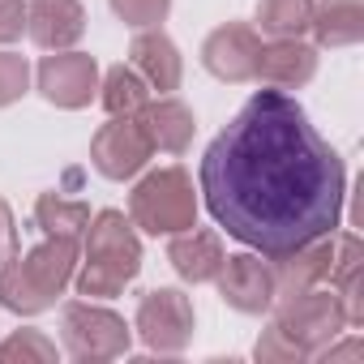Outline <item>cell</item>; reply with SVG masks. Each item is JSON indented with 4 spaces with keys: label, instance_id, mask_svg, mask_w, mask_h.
<instances>
[{
    "label": "cell",
    "instance_id": "6da1fadb",
    "mask_svg": "<svg viewBox=\"0 0 364 364\" xmlns=\"http://www.w3.org/2000/svg\"><path fill=\"white\" fill-rule=\"evenodd\" d=\"M210 219L253 253H287L334 236L347 198L338 150L287 90H257L202 154Z\"/></svg>",
    "mask_w": 364,
    "mask_h": 364
},
{
    "label": "cell",
    "instance_id": "7a4b0ae2",
    "mask_svg": "<svg viewBox=\"0 0 364 364\" xmlns=\"http://www.w3.org/2000/svg\"><path fill=\"white\" fill-rule=\"evenodd\" d=\"M141 270V240L133 232V219L120 210H99L86 223L82 257L73 270V287L82 300H112L120 296Z\"/></svg>",
    "mask_w": 364,
    "mask_h": 364
},
{
    "label": "cell",
    "instance_id": "3957f363",
    "mask_svg": "<svg viewBox=\"0 0 364 364\" xmlns=\"http://www.w3.org/2000/svg\"><path fill=\"white\" fill-rule=\"evenodd\" d=\"M77 257H82V245L60 236H43L35 249L5 257L0 262V304L22 317L52 309L56 296H65V287L73 283Z\"/></svg>",
    "mask_w": 364,
    "mask_h": 364
},
{
    "label": "cell",
    "instance_id": "277c9868",
    "mask_svg": "<svg viewBox=\"0 0 364 364\" xmlns=\"http://www.w3.org/2000/svg\"><path fill=\"white\" fill-rule=\"evenodd\" d=\"M129 219L133 228L150 236H176L189 232L198 223V193H193V176L185 167H159L146 171L133 193H129Z\"/></svg>",
    "mask_w": 364,
    "mask_h": 364
},
{
    "label": "cell",
    "instance_id": "5b68a950",
    "mask_svg": "<svg viewBox=\"0 0 364 364\" xmlns=\"http://www.w3.org/2000/svg\"><path fill=\"white\" fill-rule=\"evenodd\" d=\"M60 338L73 360H116L129 351L133 330L120 313H112L95 300H73L60 313Z\"/></svg>",
    "mask_w": 364,
    "mask_h": 364
},
{
    "label": "cell",
    "instance_id": "8992f818",
    "mask_svg": "<svg viewBox=\"0 0 364 364\" xmlns=\"http://www.w3.org/2000/svg\"><path fill=\"white\" fill-rule=\"evenodd\" d=\"M274 326L296 343V351L304 360H313L326 343H334L347 330V313H343L334 291H317L313 287V291H300L291 300H279Z\"/></svg>",
    "mask_w": 364,
    "mask_h": 364
},
{
    "label": "cell",
    "instance_id": "52a82bcc",
    "mask_svg": "<svg viewBox=\"0 0 364 364\" xmlns=\"http://www.w3.org/2000/svg\"><path fill=\"white\" fill-rule=\"evenodd\" d=\"M133 330L150 351H163V355L185 351L193 338V300L180 287H154L141 296Z\"/></svg>",
    "mask_w": 364,
    "mask_h": 364
},
{
    "label": "cell",
    "instance_id": "ba28073f",
    "mask_svg": "<svg viewBox=\"0 0 364 364\" xmlns=\"http://www.w3.org/2000/svg\"><path fill=\"white\" fill-rule=\"evenodd\" d=\"M150 154H154V146L137 116H112L90 141V163L107 180H133L150 163Z\"/></svg>",
    "mask_w": 364,
    "mask_h": 364
},
{
    "label": "cell",
    "instance_id": "9c48e42d",
    "mask_svg": "<svg viewBox=\"0 0 364 364\" xmlns=\"http://www.w3.org/2000/svg\"><path fill=\"white\" fill-rule=\"evenodd\" d=\"M35 82H39V95H43L48 103H56V107H65V112H77V107H86V103L95 99V90H99V65H95V56L65 48V52H52V56L39 60Z\"/></svg>",
    "mask_w": 364,
    "mask_h": 364
},
{
    "label": "cell",
    "instance_id": "30bf717a",
    "mask_svg": "<svg viewBox=\"0 0 364 364\" xmlns=\"http://www.w3.org/2000/svg\"><path fill=\"white\" fill-rule=\"evenodd\" d=\"M257 56H262V35L245 22H228V26L210 31L206 43H202L206 73L219 77V82H232V86L257 77Z\"/></svg>",
    "mask_w": 364,
    "mask_h": 364
},
{
    "label": "cell",
    "instance_id": "8fae6325",
    "mask_svg": "<svg viewBox=\"0 0 364 364\" xmlns=\"http://www.w3.org/2000/svg\"><path fill=\"white\" fill-rule=\"evenodd\" d=\"M219 296L236 309V313H266L274 309V274H270V257L266 253H232L223 257L219 270Z\"/></svg>",
    "mask_w": 364,
    "mask_h": 364
},
{
    "label": "cell",
    "instance_id": "7c38bea8",
    "mask_svg": "<svg viewBox=\"0 0 364 364\" xmlns=\"http://www.w3.org/2000/svg\"><path fill=\"white\" fill-rule=\"evenodd\" d=\"M330 253H334V240H330V236L304 240V245H296V249H287V253H274V257H270L274 304H279V300H291V296H300V291H313L317 283H326Z\"/></svg>",
    "mask_w": 364,
    "mask_h": 364
},
{
    "label": "cell",
    "instance_id": "4fadbf2b",
    "mask_svg": "<svg viewBox=\"0 0 364 364\" xmlns=\"http://www.w3.org/2000/svg\"><path fill=\"white\" fill-rule=\"evenodd\" d=\"M317 77V48L304 39H270L257 56V82L274 90H300Z\"/></svg>",
    "mask_w": 364,
    "mask_h": 364
},
{
    "label": "cell",
    "instance_id": "5bb4252c",
    "mask_svg": "<svg viewBox=\"0 0 364 364\" xmlns=\"http://www.w3.org/2000/svg\"><path fill=\"white\" fill-rule=\"evenodd\" d=\"M26 35L48 48L65 52L86 35V9L82 0H31L26 5Z\"/></svg>",
    "mask_w": 364,
    "mask_h": 364
},
{
    "label": "cell",
    "instance_id": "9a60e30c",
    "mask_svg": "<svg viewBox=\"0 0 364 364\" xmlns=\"http://www.w3.org/2000/svg\"><path fill=\"white\" fill-rule=\"evenodd\" d=\"M129 65L141 73V82L159 95H171L180 90V77H185V60H180V48L159 31V26H146L137 31L133 48H129Z\"/></svg>",
    "mask_w": 364,
    "mask_h": 364
},
{
    "label": "cell",
    "instance_id": "2e32d148",
    "mask_svg": "<svg viewBox=\"0 0 364 364\" xmlns=\"http://www.w3.org/2000/svg\"><path fill=\"white\" fill-rule=\"evenodd\" d=\"M223 240L219 232H206V228H189V232H176L171 245H167V262L171 270L185 279V283H215L219 270H223Z\"/></svg>",
    "mask_w": 364,
    "mask_h": 364
},
{
    "label": "cell",
    "instance_id": "e0dca14e",
    "mask_svg": "<svg viewBox=\"0 0 364 364\" xmlns=\"http://www.w3.org/2000/svg\"><path fill=\"white\" fill-rule=\"evenodd\" d=\"M146 137L154 150L163 154H185L193 146V133H198V120H193V107H185L180 99L163 95V99H150L141 112H137Z\"/></svg>",
    "mask_w": 364,
    "mask_h": 364
},
{
    "label": "cell",
    "instance_id": "ac0fdd59",
    "mask_svg": "<svg viewBox=\"0 0 364 364\" xmlns=\"http://www.w3.org/2000/svg\"><path fill=\"white\" fill-rule=\"evenodd\" d=\"M326 279H330V291L338 296V304L347 313V326H360L364 321V249H360V236L343 232L334 240Z\"/></svg>",
    "mask_w": 364,
    "mask_h": 364
},
{
    "label": "cell",
    "instance_id": "d6986e66",
    "mask_svg": "<svg viewBox=\"0 0 364 364\" xmlns=\"http://www.w3.org/2000/svg\"><path fill=\"white\" fill-rule=\"evenodd\" d=\"M317 48H355L364 39V0H321L309 22Z\"/></svg>",
    "mask_w": 364,
    "mask_h": 364
},
{
    "label": "cell",
    "instance_id": "ffe728a7",
    "mask_svg": "<svg viewBox=\"0 0 364 364\" xmlns=\"http://www.w3.org/2000/svg\"><path fill=\"white\" fill-rule=\"evenodd\" d=\"M99 99H103L107 116H137L150 103V86L141 82V73L133 65H112L99 82Z\"/></svg>",
    "mask_w": 364,
    "mask_h": 364
},
{
    "label": "cell",
    "instance_id": "44dd1931",
    "mask_svg": "<svg viewBox=\"0 0 364 364\" xmlns=\"http://www.w3.org/2000/svg\"><path fill=\"white\" fill-rule=\"evenodd\" d=\"M35 223L43 236H60V240H77L86 236V223H90V206L86 202H69L60 193H43L35 202Z\"/></svg>",
    "mask_w": 364,
    "mask_h": 364
},
{
    "label": "cell",
    "instance_id": "7402d4cb",
    "mask_svg": "<svg viewBox=\"0 0 364 364\" xmlns=\"http://www.w3.org/2000/svg\"><path fill=\"white\" fill-rule=\"evenodd\" d=\"M317 0H262L257 5V31L270 39H304L313 22Z\"/></svg>",
    "mask_w": 364,
    "mask_h": 364
},
{
    "label": "cell",
    "instance_id": "603a6c76",
    "mask_svg": "<svg viewBox=\"0 0 364 364\" xmlns=\"http://www.w3.org/2000/svg\"><path fill=\"white\" fill-rule=\"evenodd\" d=\"M5 360L48 364V360H56V343L48 334H39V330H18V334H9L5 343H0V364H5Z\"/></svg>",
    "mask_w": 364,
    "mask_h": 364
},
{
    "label": "cell",
    "instance_id": "cb8c5ba5",
    "mask_svg": "<svg viewBox=\"0 0 364 364\" xmlns=\"http://www.w3.org/2000/svg\"><path fill=\"white\" fill-rule=\"evenodd\" d=\"M112 14L133 26V31H146V26H159L167 14H171V0H107Z\"/></svg>",
    "mask_w": 364,
    "mask_h": 364
},
{
    "label": "cell",
    "instance_id": "d4e9b609",
    "mask_svg": "<svg viewBox=\"0 0 364 364\" xmlns=\"http://www.w3.org/2000/svg\"><path fill=\"white\" fill-rule=\"evenodd\" d=\"M31 90V65L18 52H0V107L18 103Z\"/></svg>",
    "mask_w": 364,
    "mask_h": 364
},
{
    "label": "cell",
    "instance_id": "484cf974",
    "mask_svg": "<svg viewBox=\"0 0 364 364\" xmlns=\"http://www.w3.org/2000/svg\"><path fill=\"white\" fill-rule=\"evenodd\" d=\"M253 355H257L262 364H300V360H304V355L296 351V343H291V338H287L274 321H270V326H266V334L257 338Z\"/></svg>",
    "mask_w": 364,
    "mask_h": 364
},
{
    "label": "cell",
    "instance_id": "4316f807",
    "mask_svg": "<svg viewBox=\"0 0 364 364\" xmlns=\"http://www.w3.org/2000/svg\"><path fill=\"white\" fill-rule=\"evenodd\" d=\"M26 31V5L22 0H0V43H14Z\"/></svg>",
    "mask_w": 364,
    "mask_h": 364
},
{
    "label": "cell",
    "instance_id": "83f0119b",
    "mask_svg": "<svg viewBox=\"0 0 364 364\" xmlns=\"http://www.w3.org/2000/svg\"><path fill=\"white\" fill-rule=\"evenodd\" d=\"M18 253V223H14V210H9V202L0 198V262L5 257H14Z\"/></svg>",
    "mask_w": 364,
    "mask_h": 364
},
{
    "label": "cell",
    "instance_id": "f1b7e54d",
    "mask_svg": "<svg viewBox=\"0 0 364 364\" xmlns=\"http://www.w3.org/2000/svg\"><path fill=\"white\" fill-rule=\"evenodd\" d=\"M317 355H321L326 364H334V360H360V355H364V343H360V338H347V343L334 338V343H326Z\"/></svg>",
    "mask_w": 364,
    "mask_h": 364
}]
</instances>
